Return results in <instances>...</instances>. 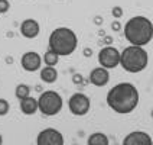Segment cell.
Segmentation results:
<instances>
[{
    "mask_svg": "<svg viewBox=\"0 0 153 145\" xmlns=\"http://www.w3.org/2000/svg\"><path fill=\"white\" fill-rule=\"evenodd\" d=\"M10 110V104L7 100L4 99H0V116H6Z\"/></svg>",
    "mask_w": 153,
    "mask_h": 145,
    "instance_id": "18",
    "label": "cell"
},
{
    "mask_svg": "<svg viewBox=\"0 0 153 145\" xmlns=\"http://www.w3.org/2000/svg\"><path fill=\"white\" fill-rule=\"evenodd\" d=\"M41 80L46 84H53L58 80V71L55 67H42L41 68Z\"/></svg>",
    "mask_w": 153,
    "mask_h": 145,
    "instance_id": "14",
    "label": "cell"
},
{
    "mask_svg": "<svg viewBox=\"0 0 153 145\" xmlns=\"http://www.w3.org/2000/svg\"><path fill=\"white\" fill-rule=\"evenodd\" d=\"M9 9H10V3L9 0H0V13H7Z\"/></svg>",
    "mask_w": 153,
    "mask_h": 145,
    "instance_id": "20",
    "label": "cell"
},
{
    "mask_svg": "<svg viewBox=\"0 0 153 145\" xmlns=\"http://www.w3.org/2000/svg\"><path fill=\"white\" fill-rule=\"evenodd\" d=\"M149 64V55L147 51L142 47L130 45L120 52V65L127 73L136 74L140 73L147 67Z\"/></svg>",
    "mask_w": 153,
    "mask_h": 145,
    "instance_id": "4",
    "label": "cell"
},
{
    "mask_svg": "<svg viewBox=\"0 0 153 145\" xmlns=\"http://www.w3.org/2000/svg\"><path fill=\"white\" fill-rule=\"evenodd\" d=\"M152 118H153V110H152Z\"/></svg>",
    "mask_w": 153,
    "mask_h": 145,
    "instance_id": "26",
    "label": "cell"
},
{
    "mask_svg": "<svg viewBox=\"0 0 153 145\" xmlns=\"http://www.w3.org/2000/svg\"><path fill=\"white\" fill-rule=\"evenodd\" d=\"M58 61H59V57H58L53 51L48 50V51L45 52V55H43V62H45L46 67H55V65L58 64Z\"/></svg>",
    "mask_w": 153,
    "mask_h": 145,
    "instance_id": "17",
    "label": "cell"
},
{
    "mask_svg": "<svg viewBox=\"0 0 153 145\" xmlns=\"http://www.w3.org/2000/svg\"><path fill=\"white\" fill-rule=\"evenodd\" d=\"M0 145H3V137H1V134H0Z\"/></svg>",
    "mask_w": 153,
    "mask_h": 145,
    "instance_id": "25",
    "label": "cell"
},
{
    "mask_svg": "<svg viewBox=\"0 0 153 145\" xmlns=\"http://www.w3.org/2000/svg\"><path fill=\"white\" fill-rule=\"evenodd\" d=\"M78 47L76 34L67 26H59L53 29L49 35V50L58 57H68Z\"/></svg>",
    "mask_w": 153,
    "mask_h": 145,
    "instance_id": "3",
    "label": "cell"
},
{
    "mask_svg": "<svg viewBox=\"0 0 153 145\" xmlns=\"http://www.w3.org/2000/svg\"><path fill=\"white\" fill-rule=\"evenodd\" d=\"M108 81H110L108 70L102 68V67H95L90 73V83L95 87H104L105 84H108Z\"/></svg>",
    "mask_w": 153,
    "mask_h": 145,
    "instance_id": "12",
    "label": "cell"
},
{
    "mask_svg": "<svg viewBox=\"0 0 153 145\" xmlns=\"http://www.w3.org/2000/svg\"><path fill=\"white\" fill-rule=\"evenodd\" d=\"M111 15H113V17H114L116 20H119L120 17L123 16V9L120 8V6H114L113 10H111Z\"/></svg>",
    "mask_w": 153,
    "mask_h": 145,
    "instance_id": "19",
    "label": "cell"
},
{
    "mask_svg": "<svg viewBox=\"0 0 153 145\" xmlns=\"http://www.w3.org/2000/svg\"><path fill=\"white\" fill-rule=\"evenodd\" d=\"M111 41H113V39H111L110 36H108V38H105V42L108 44V45H110V44H111Z\"/></svg>",
    "mask_w": 153,
    "mask_h": 145,
    "instance_id": "24",
    "label": "cell"
},
{
    "mask_svg": "<svg viewBox=\"0 0 153 145\" xmlns=\"http://www.w3.org/2000/svg\"><path fill=\"white\" fill-rule=\"evenodd\" d=\"M139 90L131 83H119L111 87L107 93V104L113 112L119 115L131 113L139 104Z\"/></svg>",
    "mask_w": 153,
    "mask_h": 145,
    "instance_id": "1",
    "label": "cell"
},
{
    "mask_svg": "<svg viewBox=\"0 0 153 145\" xmlns=\"http://www.w3.org/2000/svg\"><path fill=\"white\" fill-rule=\"evenodd\" d=\"M62 107H64V100L61 94L53 90L43 92L38 99V110L43 116H55L62 110Z\"/></svg>",
    "mask_w": 153,
    "mask_h": 145,
    "instance_id": "5",
    "label": "cell"
},
{
    "mask_svg": "<svg viewBox=\"0 0 153 145\" xmlns=\"http://www.w3.org/2000/svg\"><path fill=\"white\" fill-rule=\"evenodd\" d=\"M123 32L130 45L143 48L153 39V23L146 16H133L126 22Z\"/></svg>",
    "mask_w": 153,
    "mask_h": 145,
    "instance_id": "2",
    "label": "cell"
},
{
    "mask_svg": "<svg viewBox=\"0 0 153 145\" xmlns=\"http://www.w3.org/2000/svg\"><path fill=\"white\" fill-rule=\"evenodd\" d=\"M39 32H41V26L39 22L35 19H25L20 23V34L26 39H33L39 35Z\"/></svg>",
    "mask_w": 153,
    "mask_h": 145,
    "instance_id": "11",
    "label": "cell"
},
{
    "mask_svg": "<svg viewBox=\"0 0 153 145\" xmlns=\"http://www.w3.org/2000/svg\"><path fill=\"white\" fill-rule=\"evenodd\" d=\"M65 138L55 128H45L42 129L36 137V145H64Z\"/></svg>",
    "mask_w": 153,
    "mask_h": 145,
    "instance_id": "8",
    "label": "cell"
},
{
    "mask_svg": "<svg viewBox=\"0 0 153 145\" xmlns=\"http://www.w3.org/2000/svg\"><path fill=\"white\" fill-rule=\"evenodd\" d=\"M98 62H100V67L105 70L116 68L120 64V51L110 45L104 47L98 52Z\"/></svg>",
    "mask_w": 153,
    "mask_h": 145,
    "instance_id": "7",
    "label": "cell"
},
{
    "mask_svg": "<svg viewBox=\"0 0 153 145\" xmlns=\"http://www.w3.org/2000/svg\"><path fill=\"white\" fill-rule=\"evenodd\" d=\"M111 28H113V31H116V32H117V31L121 29V25H120L119 20H114V22H113V25H111Z\"/></svg>",
    "mask_w": 153,
    "mask_h": 145,
    "instance_id": "22",
    "label": "cell"
},
{
    "mask_svg": "<svg viewBox=\"0 0 153 145\" xmlns=\"http://www.w3.org/2000/svg\"><path fill=\"white\" fill-rule=\"evenodd\" d=\"M87 145H110V139L102 132H94L88 137Z\"/></svg>",
    "mask_w": 153,
    "mask_h": 145,
    "instance_id": "15",
    "label": "cell"
},
{
    "mask_svg": "<svg viewBox=\"0 0 153 145\" xmlns=\"http://www.w3.org/2000/svg\"><path fill=\"white\" fill-rule=\"evenodd\" d=\"M84 55H87V57H91V50H84Z\"/></svg>",
    "mask_w": 153,
    "mask_h": 145,
    "instance_id": "23",
    "label": "cell"
},
{
    "mask_svg": "<svg viewBox=\"0 0 153 145\" xmlns=\"http://www.w3.org/2000/svg\"><path fill=\"white\" fill-rule=\"evenodd\" d=\"M15 96H16L19 100H23L26 97H29L30 96V87L27 84H23V83L17 84L16 89H15Z\"/></svg>",
    "mask_w": 153,
    "mask_h": 145,
    "instance_id": "16",
    "label": "cell"
},
{
    "mask_svg": "<svg viewBox=\"0 0 153 145\" xmlns=\"http://www.w3.org/2000/svg\"><path fill=\"white\" fill-rule=\"evenodd\" d=\"M20 110L23 115H35L38 112V99L32 96L20 100Z\"/></svg>",
    "mask_w": 153,
    "mask_h": 145,
    "instance_id": "13",
    "label": "cell"
},
{
    "mask_svg": "<svg viewBox=\"0 0 153 145\" xmlns=\"http://www.w3.org/2000/svg\"><path fill=\"white\" fill-rule=\"evenodd\" d=\"M20 64L25 71L27 73H35L39 68H42V58L38 52L35 51H27L22 55L20 58Z\"/></svg>",
    "mask_w": 153,
    "mask_h": 145,
    "instance_id": "9",
    "label": "cell"
},
{
    "mask_svg": "<svg viewBox=\"0 0 153 145\" xmlns=\"http://www.w3.org/2000/svg\"><path fill=\"white\" fill-rule=\"evenodd\" d=\"M68 107L72 115H75V116H85L90 112V107H91L90 97L85 96L84 93L72 94L68 100Z\"/></svg>",
    "mask_w": 153,
    "mask_h": 145,
    "instance_id": "6",
    "label": "cell"
},
{
    "mask_svg": "<svg viewBox=\"0 0 153 145\" xmlns=\"http://www.w3.org/2000/svg\"><path fill=\"white\" fill-rule=\"evenodd\" d=\"M121 145H153V139L147 132L133 131L124 137Z\"/></svg>",
    "mask_w": 153,
    "mask_h": 145,
    "instance_id": "10",
    "label": "cell"
},
{
    "mask_svg": "<svg viewBox=\"0 0 153 145\" xmlns=\"http://www.w3.org/2000/svg\"><path fill=\"white\" fill-rule=\"evenodd\" d=\"M72 81H74L75 84H79V83H82V81H84V77L81 76V74H75V76L72 77Z\"/></svg>",
    "mask_w": 153,
    "mask_h": 145,
    "instance_id": "21",
    "label": "cell"
}]
</instances>
